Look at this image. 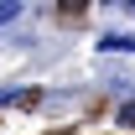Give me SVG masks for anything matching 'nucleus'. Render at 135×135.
<instances>
[{"mask_svg":"<svg viewBox=\"0 0 135 135\" xmlns=\"http://www.w3.org/2000/svg\"><path fill=\"white\" fill-rule=\"evenodd\" d=\"M99 47H104V52H135V36H130V31H109Z\"/></svg>","mask_w":135,"mask_h":135,"instance_id":"f257e3e1","label":"nucleus"},{"mask_svg":"<svg viewBox=\"0 0 135 135\" xmlns=\"http://www.w3.org/2000/svg\"><path fill=\"white\" fill-rule=\"evenodd\" d=\"M21 99H36V94H26V88H0V109H5V104H21Z\"/></svg>","mask_w":135,"mask_h":135,"instance_id":"f03ea898","label":"nucleus"},{"mask_svg":"<svg viewBox=\"0 0 135 135\" xmlns=\"http://www.w3.org/2000/svg\"><path fill=\"white\" fill-rule=\"evenodd\" d=\"M21 16V5H16V0H5V5H0V26H5V21H16Z\"/></svg>","mask_w":135,"mask_h":135,"instance_id":"7ed1b4c3","label":"nucleus"},{"mask_svg":"<svg viewBox=\"0 0 135 135\" xmlns=\"http://www.w3.org/2000/svg\"><path fill=\"white\" fill-rule=\"evenodd\" d=\"M119 125H135V104H125V109H119Z\"/></svg>","mask_w":135,"mask_h":135,"instance_id":"20e7f679","label":"nucleus"}]
</instances>
